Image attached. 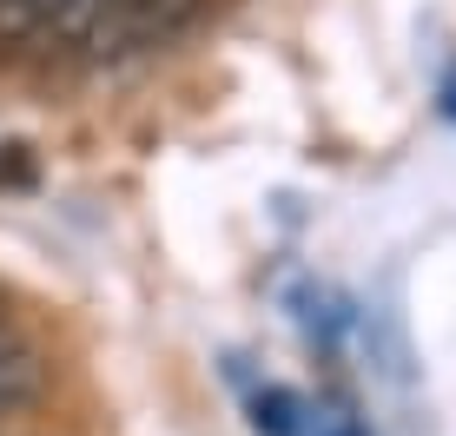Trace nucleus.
<instances>
[{"instance_id":"3","label":"nucleus","mask_w":456,"mask_h":436,"mask_svg":"<svg viewBox=\"0 0 456 436\" xmlns=\"http://www.w3.org/2000/svg\"><path fill=\"white\" fill-rule=\"evenodd\" d=\"M251 410H258V430H265V436H297V403H291L285 391H265Z\"/></svg>"},{"instance_id":"2","label":"nucleus","mask_w":456,"mask_h":436,"mask_svg":"<svg viewBox=\"0 0 456 436\" xmlns=\"http://www.w3.org/2000/svg\"><path fill=\"white\" fill-rule=\"evenodd\" d=\"M199 0H126V40H172L192 27Z\"/></svg>"},{"instance_id":"1","label":"nucleus","mask_w":456,"mask_h":436,"mask_svg":"<svg viewBox=\"0 0 456 436\" xmlns=\"http://www.w3.org/2000/svg\"><path fill=\"white\" fill-rule=\"evenodd\" d=\"M40 384H46L40 351L7 324V331H0V416L20 410V403H34V397H40Z\"/></svg>"},{"instance_id":"4","label":"nucleus","mask_w":456,"mask_h":436,"mask_svg":"<svg viewBox=\"0 0 456 436\" xmlns=\"http://www.w3.org/2000/svg\"><path fill=\"white\" fill-rule=\"evenodd\" d=\"M0 331H7V318H0Z\"/></svg>"}]
</instances>
